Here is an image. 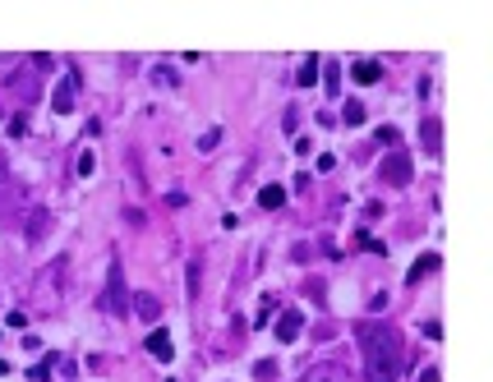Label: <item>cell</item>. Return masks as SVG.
<instances>
[{
	"mask_svg": "<svg viewBox=\"0 0 493 382\" xmlns=\"http://www.w3.org/2000/svg\"><path fill=\"white\" fill-rule=\"evenodd\" d=\"M355 337H360V350L369 360V382H392L401 373L405 350H401V332L392 323H360Z\"/></svg>",
	"mask_w": 493,
	"mask_h": 382,
	"instance_id": "6da1fadb",
	"label": "cell"
},
{
	"mask_svg": "<svg viewBox=\"0 0 493 382\" xmlns=\"http://www.w3.org/2000/svg\"><path fill=\"white\" fill-rule=\"evenodd\" d=\"M5 92H10V97H19L23 106L42 101V83H37V74H33L28 65H14L10 74H5Z\"/></svg>",
	"mask_w": 493,
	"mask_h": 382,
	"instance_id": "7a4b0ae2",
	"label": "cell"
},
{
	"mask_svg": "<svg viewBox=\"0 0 493 382\" xmlns=\"http://www.w3.org/2000/svg\"><path fill=\"white\" fill-rule=\"evenodd\" d=\"M102 309L116 318L130 313V290H125V272H120V262L111 258V281H106V295H102Z\"/></svg>",
	"mask_w": 493,
	"mask_h": 382,
	"instance_id": "3957f363",
	"label": "cell"
},
{
	"mask_svg": "<svg viewBox=\"0 0 493 382\" xmlns=\"http://www.w3.org/2000/svg\"><path fill=\"white\" fill-rule=\"evenodd\" d=\"M378 175H383L392 189H405V185H410V175H415V166H410V153H387L383 162H378Z\"/></svg>",
	"mask_w": 493,
	"mask_h": 382,
	"instance_id": "277c9868",
	"label": "cell"
},
{
	"mask_svg": "<svg viewBox=\"0 0 493 382\" xmlns=\"http://www.w3.org/2000/svg\"><path fill=\"white\" fill-rule=\"evenodd\" d=\"M300 382H355V373L346 369L341 360H318L300 373Z\"/></svg>",
	"mask_w": 493,
	"mask_h": 382,
	"instance_id": "5b68a950",
	"label": "cell"
},
{
	"mask_svg": "<svg viewBox=\"0 0 493 382\" xmlns=\"http://www.w3.org/2000/svg\"><path fill=\"white\" fill-rule=\"evenodd\" d=\"M130 309L143 318V323H162V299H157L153 290H134V295H130Z\"/></svg>",
	"mask_w": 493,
	"mask_h": 382,
	"instance_id": "8992f818",
	"label": "cell"
},
{
	"mask_svg": "<svg viewBox=\"0 0 493 382\" xmlns=\"http://www.w3.org/2000/svg\"><path fill=\"white\" fill-rule=\"evenodd\" d=\"M74 87H78V69H69V78H65V83H55V92H51L55 115H69V111H74Z\"/></svg>",
	"mask_w": 493,
	"mask_h": 382,
	"instance_id": "52a82bcc",
	"label": "cell"
},
{
	"mask_svg": "<svg viewBox=\"0 0 493 382\" xmlns=\"http://www.w3.org/2000/svg\"><path fill=\"white\" fill-rule=\"evenodd\" d=\"M51 208H33L28 212V244H42L46 235H51Z\"/></svg>",
	"mask_w": 493,
	"mask_h": 382,
	"instance_id": "ba28073f",
	"label": "cell"
},
{
	"mask_svg": "<svg viewBox=\"0 0 493 382\" xmlns=\"http://www.w3.org/2000/svg\"><path fill=\"white\" fill-rule=\"evenodd\" d=\"M300 327H305V313H300V309H286V313L277 318V341H282V346H291V341L300 337Z\"/></svg>",
	"mask_w": 493,
	"mask_h": 382,
	"instance_id": "9c48e42d",
	"label": "cell"
},
{
	"mask_svg": "<svg viewBox=\"0 0 493 382\" xmlns=\"http://www.w3.org/2000/svg\"><path fill=\"white\" fill-rule=\"evenodd\" d=\"M419 143H424V153H429V157H438V153H443V125H438V115L419 120Z\"/></svg>",
	"mask_w": 493,
	"mask_h": 382,
	"instance_id": "30bf717a",
	"label": "cell"
},
{
	"mask_svg": "<svg viewBox=\"0 0 493 382\" xmlns=\"http://www.w3.org/2000/svg\"><path fill=\"white\" fill-rule=\"evenodd\" d=\"M351 78L369 87V83H378V78H383V65H378V60H355V65H351Z\"/></svg>",
	"mask_w": 493,
	"mask_h": 382,
	"instance_id": "8fae6325",
	"label": "cell"
},
{
	"mask_svg": "<svg viewBox=\"0 0 493 382\" xmlns=\"http://www.w3.org/2000/svg\"><path fill=\"white\" fill-rule=\"evenodd\" d=\"M148 355H157V360H176V346H171V337L166 332H148Z\"/></svg>",
	"mask_w": 493,
	"mask_h": 382,
	"instance_id": "7c38bea8",
	"label": "cell"
},
{
	"mask_svg": "<svg viewBox=\"0 0 493 382\" xmlns=\"http://www.w3.org/2000/svg\"><path fill=\"white\" fill-rule=\"evenodd\" d=\"M282 203H286V189L282 185H263V189H258V208H263V212H277Z\"/></svg>",
	"mask_w": 493,
	"mask_h": 382,
	"instance_id": "4fadbf2b",
	"label": "cell"
},
{
	"mask_svg": "<svg viewBox=\"0 0 493 382\" xmlns=\"http://www.w3.org/2000/svg\"><path fill=\"white\" fill-rule=\"evenodd\" d=\"M438 253H424V258H419L415 262V267H410V276H405V281H410V285H419V276H429V272H438Z\"/></svg>",
	"mask_w": 493,
	"mask_h": 382,
	"instance_id": "5bb4252c",
	"label": "cell"
},
{
	"mask_svg": "<svg viewBox=\"0 0 493 382\" xmlns=\"http://www.w3.org/2000/svg\"><path fill=\"white\" fill-rule=\"evenodd\" d=\"M55 369H60V355H46L42 364H33V373H28V378H33V382H51Z\"/></svg>",
	"mask_w": 493,
	"mask_h": 382,
	"instance_id": "9a60e30c",
	"label": "cell"
},
{
	"mask_svg": "<svg viewBox=\"0 0 493 382\" xmlns=\"http://www.w3.org/2000/svg\"><path fill=\"white\" fill-rule=\"evenodd\" d=\"M341 125H364V101H346V106H341Z\"/></svg>",
	"mask_w": 493,
	"mask_h": 382,
	"instance_id": "2e32d148",
	"label": "cell"
},
{
	"mask_svg": "<svg viewBox=\"0 0 493 382\" xmlns=\"http://www.w3.org/2000/svg\"><path fill=\"white\" fill-rule=\"evenodd\" d=\"M378 143L392 148V153H401V129H396V125H378Z\"/></svg>",
	"mask_w": 493,
	"mask_h": 382,
	"instance_id": "e0dca14e",
	"label": "cell"
},
{
	"mask_svg": "<svg viewBox=\"0 0 493 382\" xmlns=\"http://www.w3.org/2000/svg\"><path fill=\"white\" fill-rule=\"evenodd\" d=\"M318 65H323V60H318V55H309V60H305V65H300V83H305V87H314V78H318Z\"/></svg>",
	"mask_w": 493,
	"mask_h": 382,
	"instance_id": "ac0fdd59",
	"label": "cell"
},
{
	"mask_svg": "<svg viewBox=\"0 0 493 382\" xmlns=\"http://www.w3.org/2000/svg\"><path fill=\"white\" fill-rule=\"evenodd\" d=\"M74 171L83 175V180H88L92 171H97V157H92V148H83V153H78V162H74Z\"/></svg>",
	"mask_w": 493,
	"mask_h": 382,
	"instance_id": "d6986e66",
	"label": "cell"
},
{
	"mask_svg": "<svg viewBox=\"0 0 493 382\" xmlns=\"http://www.w3.org/2000/svg\"><path fill=\"white\" fill-rule=\"evenodd\" d=\"M272 309H277V299H272V295H263V299H258V313H254V327H268V318H272Z\"/></svg>",
	"mask_w": 493,
	"mask_h": 382,
	"instance_id": "ffe728a7",
	"label": "cell"
},
{
	"mask_svg": "<svg viewBox=\"0 0 493 382\" xmlns=\"http://www.w3.org/2000/svg\"><path fill=\"white\" fill-rule=\"evenodd\" d=\"M254 378H258V382H272L277 378V360H258V364H254Z\"/></svg>",
	"mask_w": 493,
	"mask_h": 382,
	"instance_id": "44dd1931",
	"label": "cell"
},
{
	"mask_svg": "<svg viewBox=\"0 0 493 382\" xmlns=\"http://www.w3.org/2000/svg\"><path fill=\"white\" fill-rule=\"evenodd\" d=\"M153 83H157V87H176V69L157 65V69H153Z\"/></svg>",
	"mask_w": 493,
	"mask_h": 382,
	"instance_id": "7402d4cb",
	"label": "cell"
},
{
	"mask_svg": "<svg viewBox=\"0 0 493 382\" xmlns=\"http://www.w3.org/2000/svg\"><path fill=\"white\" fill-rule=\"evenodd\" d=\"M5 134H10V139H23V134H28V115H10Z\"/></svg>",
	"mask_w": 493,
	"mask_h": 382,
	"instance_id": "603a6c76",
	"label": "cell"
},
{
	"mask_svg": "<svg viewBox=\"0 0 493 382\" xmlns=\"http://www.w3.org/2000/svg\"><path fill=\"white\" fill-rule=\"evenodd\" d=\"M217 143H221V129H208V134H203V139H198V153H212Z\"/></svg>",
	"mask_w": 493,
	"mask_h": 382,
	"instance_id": "cb8c5ba5",
	"label": "cell"
},
{
	"mask_svg": "<svg viewBox=\"0 0 493 382\" xmlns=\"http://www.w3.org/2000/svg\"><path fill=\"white\" fill-rule=\"evenodd\" d=\"M438 378H443V373H438V364H424V369L415 373V382H438Z\"/></svg>",
	"mask_w": 493,
	"mask_h": 382,
	"instance_id": "d4e9b609",
	"label": "cell"
},
{
	"mask_svg": "<svg viewBox=\"0 0 493 382\" xmlns=\"http://www.w3.org/2000/svg\"><path fill=\"white\" fill-rule=\"evenodd\" d=\"M282 125H286V134H296V125H300V111L291 106V111H286V115H282Z\"/></svg>",
	"mask_w": 493,
	"mask_h": 382,
	"instance_id": "484cf974",
	"label": "cell"
},
{
	"mask_svg": "<svg viewBox=\"0 0 493 382\" xmlns=\"http://www.w3.org/2000/svg\"><path fill=\"white\" fill-rule=\"evenodd\" d=\"M189 299H198V262H189Z\"/></svg>",
	"mask_w": 493,
	"mask_h": 382,
	"instance_id": "4316f807",
	"label": "cell"
},
{
	"mask_svg": "<svg viewBox=\"0 0 493 382\" xmlns=\"http://www.w3.org/2000/svg\"><path fill=\"white\" fill-rule=\"evenodd\" d=\"M337 87H341V74H337V65H328V92L337 97Z\"/></svg>",
	"mask_w": 493,
	"mask_h": 382,
	"instance_id": "83f0119b",
	"label": "cell"
},
{
	"mask_svg": "<svg viewBox=\"0 0 493 382\" xmlns=\"http://www.w3.org/2000/svg\"><path fill=\"white\" fill-rule=\"evenodd\" d=\"M305 290H309V295H314V299H318V304H323V299H328V290H323V281H309V285H305Z\"/></svg>",
	"mask_w": 493,
	"mask_h": 382,
	"instance_id": "f1b7e54d",
	"label": "cell"
}]
</instances>
